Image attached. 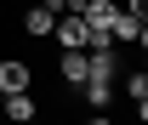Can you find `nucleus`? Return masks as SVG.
I'll use <instances>...</instances> for the list:
<instances>
[{"label":"nucleus","instance_id":"1","mask_svg":"<svg viewBox=\"0 0 148 125\" xmlns=\"http://www.w3.org/2000/svg\"><path fill=\"white\" fill-rule=\"evenodd\" d=\"M51 40L63 46V51H80V46H91V29H86V17H80V12H74V17H63V12H57V17H51Z\"/></svg>","mask_w":148,"mask_h":125},{"label":"nucleus","instance_id":"2","mask_svg":"<svg viewBox=\"0 0 148 125\" xmlns=\"http://www.w3.org/2000/svg\"><path fill=\"white\" fill-rule=\"evenodd\" d=\"M74 12H80V17H86V29H97V34H108L114 17H120V6H114V0H80Z\"/></svg>","mask_w":148,"mask_h":125},{"label":"nucleus","instance_id":"3","mask_svg":"<svg viewBox=\"0 0 148 125\" xmlns=\"http://www.w3.org/2000/svg\"><path fill=\"white\" fill-rule=\"evenodd\" d=\"M0 91H34V68L23 57H0Z\"/></svg>","mask_w":148,"mask_h":125},{"label":"nucleus","instance_id":"4","mask_svg":"<svg viewBox=\"0 0 148 125\" xmlns=\"http://www.w3.org/2000/svg\"><path fill=\"white\" fill-rule=\"evenodd\" d=\"M80 91H86V108H108V97H114V74H86L80 80Z\"/></svg>","mask_w":148,"mask_h":125},{"label":"nucleus","instance_id":"5","mask_svg":"<svg viewBox=\"0 0 148 125\" xmlns=\"http://www.w3.org/2000/svg\"><path fill=\"white\" fill-rule=\"evenodd\" d=\"M0 114H6V120H34L40 114V102H34V91H6V102H0Z\"/></svg>","mask_w":148,"mask_h":125},{"label":"nucleus","instance_id":"6","mask_svg":"<svg viewBox=\"0 0 148 125\" xmlns=\"http://www.w3.org/2000/svg\"><path fill=\"white\" fill-rule=\"evenodd\" d=\"M86 68H91V57H86V46H80V51H63V57H57V74H63L69 85H80V80H86Z\"/></svg>","mask_w":148,"mask_h":125},{"label":"nucleus","instance_id":"7","mask_svg":"<svg viewBox=\"0 0 148 125\" xmlns=\"http://www.w3.org/2000/svg\"><path fill=\"white\" fill-rule=\"evenodd\" d=\"M51 17H57V12H46V6H29V12H23V34L46 40V34H51Z\"/></svg>","mask_w":148,"mask_h":125},{"label":"nucleus","instance_id":"8","mask_svg":"<svg viewBox=\"0 0 148 125\" xmlns=\"http://www.w3.org/2000/svg\"><path fill=\"white\" fill-rule=\"evenodd\" d=\"M125 97H131V108H137V120H143V114H148V74L143 68L125 80Z\"/></svg>","mask_w":148,"mask_h":125},{"label":"nucleus","instance_id":"9","mask_svg":"<svg viewBox=\"0 0 148 125\" xmlns=\"http://www.w3.org/2000/svg\"><path fill=\"white\" fill-rule=\"evenodd\" d=\"M40 6H46V12H69L74 0H40Z\"/></svg>","mask_w":148,"mask_h":125},{"label":"nucleus","instance_id":"10","mask_svg":"<svg viewBox=\"0 0 148 125\" xmlns=\"http://www.w3.org/2000/svg\"><path fill=\"white\" fill-rule=\"evenodd\" d=\"M125 12H137V17H143V12H148V0H125Z\"/></svg>","mask_w":148,"mask_h":125},{"label":"nucleus","instance_id":"11","mask_svg":"<svg viewBox=\"0 0 148 125\" xmlns=\"http://www.w3.org/2000/svg\"><path fill=\"white\" fill-rule=\"evenodd\" d=\"M0 102H6V91H0Z\"/></svg>","mask_w":148,"mask_h":125}]
</instances>
